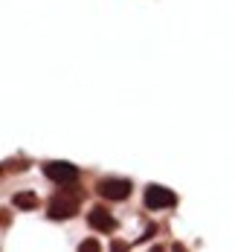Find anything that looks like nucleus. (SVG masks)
Wrapping results in <instances>:
<instances>
[{"instance_id":"obj_1","label":"nucleus","mask_w":235,"mask_h":252,"mask_svg":"<svg viewBox=\"0 0 235 252\" xmlns=\"http://www.w3.org/2000/svg\"><path fill=\"white\" fill-rule=\"evenodd\" d=\"M78 200H81L78 191H61V194H55L50 200L47 215H50L52 220H67V218H73L78 212Z\"/></svg>"},{"instance_id":"obj_2","label":"nucleus","mask_w":235,"mask_h":252,"mask_svg":"<svg viewBox=\"0 0 235 252\" xmlns=\"http://www.w3.org/2000/svg\"><path fill=\"white\" fill-rule=\"evenodd\" d=\"M96 191H99V197H104V200H125V197H131V191H134V183L131 180H122V177H104V180H99Z\"/></svg>"},{"instance_id":"obj_3","label":"nucleus","mask_w":235,"mask_h":252,"mask_svg":"<svg viewBox=\"0 0 235 252\" xmlns=\"http://www.w3.org/2000/svg\"><path fill=\"white\" fill-rule=\"evenodd\" d=\"M44 177L58 183V186H76L78 180V168L70 162H47L44 165Z\"/></svg>"},{"instance_id":"obj_4","label":"nucleus","mask_w":235,"mask_h":252,"mask_svg":"<svg viewBox=\"0 0 235 252\" xmlns=\"http://www.w3.org/2000/svg\"><path fill=\"white\" fill-rule=\"evenodd\" d=\"M174 203H177V194H174L171 189H166V186H148V189H145V206L154 209V212L171 209Z\"/></svg>"},{"instance_id":"obj_5","label":"nucleus","mask_w":235,"mask_h":252,"mask_svg":"<svg viewBox=\"0 0 235 252\" xmlns=\"http://www.w3.org/2000/svg\"><path fill=\"white\" fill-rule=\"evenodd\" d=\"M87 223L93 229H99V232H113V229H116V218L107 215L104 206H93V209L87 212Z\"/></svg>"},{"instance_id":"obj_6","label":"nucleus","mask_w":235,"mask_h":252,"mask_svg":"<svg viewBox=\"0 0 235 252\" xmlns=\"http://www.w3.org/2000/svg\"><path fill=\"white\" fill-rule=\"evenodd\" d=\"M12 206L24 209V212H32L38 206V194L35 191H18V194H12Z\"/></svg>"},{"instance_id":"obj_7","label":"nucleus","mask_w":235,"mask_h":252,"mask_svg":"<svg viewBox=\"0 0 235 252\" xmlns=\"http://www.w3.org/2000/svg\"><path fill=\"white\" fill-rule=\"evenodd\" d=\"M78 250H81V252H96V250H102V247H99V241H93V238H90V241H81V247H78Z\"/></svg>"}]
</instances>
